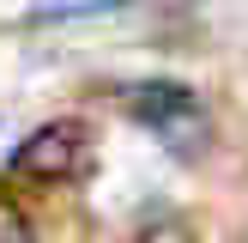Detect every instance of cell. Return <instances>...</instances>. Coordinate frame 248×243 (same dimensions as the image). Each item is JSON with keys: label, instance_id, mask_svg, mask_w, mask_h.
<instances>
[{"label": "cell", "instance_id": "obj_1", "mask_svg": "<svg viewBox=\"0 0 248 243\" xmlns=\"http://www.w3.org/2000/svg\"><path fill=\"white\" fill-rule=\"evenodd\" d=\"M121 104H127V116L140 122L152 140H164L170 152H200L206 146V109H200V97L188 91V85H176V79H140V85H127L121 91Z\"/></svg>", "mask_w": 248, "mask_h": 243}, {"label": "cell", "instance_id": "obj_2", "mask_svg": "<svg viewBox=\"0 0 248 243\" xmlns=\"http://www.w3.org/2000/svg\"><path fill=\"white\" fill-rule=\"evenodd\" d=\"M85 164H91V134H85V122H67V116L43 122L12 152V176H24V182H73V176H85Z\"/></svg>", "mask_w": 248, "mask_h": 243}, {"label": "cell", "instance_id": "obj_3", "mask_svg": "<svg viewBox=\"0 0 248 243\" xmlns=\"http://www.w3.org/2000/svg\"><path fill=\"white\" fill-rule=\"evenodd\" d=\"M133 0H36V18H91V12H115Z\"/></svg>", "mask_w": 248, "mask_h": 243}, {"label": "cell", "instance_id": "obj_4", "mask_svg": "<svg viewBox=\"0 0 248 243\" xmlns=\"http://www.w3.org/2000/svg\"><path fill=\"white\" fill-rule=\"evenodd\" d=\"M0 243H31V237H24V225H18L12 213H0Z\"/></svg>", "mask_w": 248, "mask_h": 243}]
</instances>
